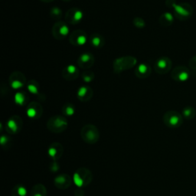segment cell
Listing matches in <instances>:
<instances>
[{"label":"cell","instance_id":"9a60e30c","mask_svg":"<svg viewBox=\"0 0 196 196\" xmlns=\"http://www.w3.org/2000/svg\"><path fill=\"white\" fill-rule=\"evenodd\" d=\"M95 58L94 56L90 52H84L82 53L81 55L78 57V65L81 68L87 70L90 68L94 65Z\"/></svg>","mask_w":196,"mask_h":196},{"label":"cell","instance_id":"d590c367","mask_svg":"<svg viewBox=\"0 0 196 196\" xmlns=\"http://www.w3.org/2000/svg\"><path fill=\"white\" fill-rule=\"evenodd\" d=\"M62 1H63V2H69V1H70V0H62Z\"/></svg>","mask_w":196,"mask_h":196},{"label":"cell","instance_id":"5bb4252c","mask_svg":"<svg viewBox=\"0 0 196 196\" xmlns=\"http://www.w3.org/2000/svg\"><path fill=\"white\" fill-rule=\"evenodd\" d=\"M26 114L30 119L38 120L42 117V114H43V107L38 102H31L27 106Z\"/></svg>","mask_w":196,"mask_h":196},{"label":"cell","instance_id":"484cf974","mask_svg":"<svg viewBox=\"0 0 196 196\" xmlns=\"http://www.w3.org/2000/svg\"><path fill=\"white\" fill-rule=\"evenodd\" d=\"M182 115L183 118L186 119V120H192L193 118H195L196 115V110L193 106H186L182 110Z\"/></svg>","mask_w":196,"mask_h":196},{"label":"cell","instance_id":"d6986e66","mask_svg":"<svg viewBox=\"0 0 196 196\" xmlns=\"http://www.w3.org/2000/svg\"><path fill=\"white\" fill-rule=\"evenodd\" d=\"M63 146L59 142H53L49 146L48 150V153L50 157L54 160L60 159L63 154Z\"/></svg>","mask_w":196,"mask_h":196},{"label":"cell","instance_id":"7402d4cb","mask_svg":"<svg viewBox=\"0 0 196 196\" xmlns=\"http://www.w3.org/2000/svg\"><path fill=\"white\" fill-rule=\"evenodd\" d=\"M175 15L169 12H166L159 16V22L163 27H169L173 24Z\"/></svg>","mask_w":196,"mask_h":196},{"label":"cell","instance_id":"e575fe53","mask_svg":"<svg viewBox=\"0 0 196 196\" xmlns=\"http://www.w3.org/2000/svg\"><path fill=\"white\" fill-rule=\"evenodd\" d=\"M41 2H45V3H48V2H53L54 0H40Z\"/></svg>","mask_w":196,"mask_h":196},{"label":"cell","instance_id":"d6a6232c","mask_svg":"<svg viewBox=\"0 0 196 196\" xmlns=\"http://www.w3.org/2000/svg\"><path fill=\"white\" fill-rule=\"evenodd\" d=\"M10 142V139H9V136H2L1 137V140H0V142H1V145L2 146H5V145L7 146V144Z\"/></svg>","mask_w":196,"mask_h":196},{"label":"cell","instance_id":"3957f363","mask_svg":"<svg viewBox=\"0 0 196 196\" xmlns=\"http://www.w3.org/2000/svg\"><path fill=\"white\" fill-rule=\"evenodd\" d=\"M68 126V122L63 116L57 115L51 117L47 123V127L52 133H60L65 130Z\"/></svg>","mask_w":196,"mask_h":196},{"label":"cell","instance_id":"7c38bea8","mask_svg":"<svg viewBox=\"0 0 196 196\" xmlns=\"http://www.w3.org/2000/svg\"><path fill=\"white\" fill-rule=\"evenodd\" d=\"M172 62L168 57L159 58L156 61L154 65V69L156 73L159 74H166L172 69Z\"/></svg>","mask_w":196,"mask_h":196},{"label":"cell","instance_id":"2e32d148","mask_svg":"<svg viewBox=\"0 0 196 196\" xmlns=\"http://www.w3.org/2000/svg\"><path fill=\"white\" fill-rule=\"evenodd\" d=\"M80 72L78 67L74 65H68L62 70V75L66 81H72L79 77Z\"/></svg>","mask_w":196,"mask_h":196},{"label":"cell","instance_id":"603a6c76","mask_svg":"<svg viewBox=\"0 0 196 196\" xmlns=\"http://www.w3.org/2000/svg\"><path fill=\"white\" fill-rule=\"evenodd\" d=\"M14 100L18 106H25L29 101V95L24 90H19L15 94Z\"/></svg>","mask_w":196,"mask_h":196},{"label":"cell","instance_id":"f1b7e54d","mask_svg":"<svg viewBox=\"0 0 196 196\" xmlns=\"http://www.w3.org/2000/svg\"><path fill=\"white\" fill-rule=\"evenodd\" d=\"M50 17L52 18L53 20H59L62 16V10L59 7L54 6L51 9L49 12Z\"/></svg>","mask_w":196,"mask_h":196},{"label":"cell","instance_id":"83f0119b","mask_svg":"<svg viewBox=\"0 0 196 196\" xmlns=\"http://www.w3.org/2000/svg\"><path fill=\"white\" fill-rule=\"evenodd\" d=\"M12 196H27V190L22 185H17L12 189Z\"/></svg>","mask_w":196,"mask_h":196},{"label":"cell","instance_id":"30bf717a","mask_svg":"<svg viewBox=\"0 0 196 196\" xmlns=\"http://www.w3.org/2000/svg\"><path fill=\"white\" fill-rule=\"evenodd\" d=\"M84 18V12L78 8H70L65 14V22L70 25H77Z\"/></svg>","mask_w":196,"mask_h":196},{"label":"cell","instance_id":"f546056e","mask_svg":"<svg viewBox=\"0 0 196 196\" xmlns=\"http://www.w3.org/2000/svg\"><path fill=\"white\" fill-rule=\"evenodd\" d=\"M94 73L90 70H84L81 74V78H82L83 81L85 83H90L94 81Z\"/></svg>","mask_w":196,"mask_h":196},{"label":"cell","instance_id":"e0dca14e","mask_svg":"<svg viewBox=\"0 0 196 196\" xmlns=\"http://www.w3.org/2000/svg\"><path fill=\"white\" fill-rule=\"evenodd\" d=\"M94 91L90 87L87 85H83L78 88L77 92V97L78 100L82 102H87L93 98Z\"/></svg>","mask_w":196,"mask_h":196},{"label":"cell","instance_id":"836d02e7","mask_svg":"<svg viewBox=\"0 0 196 196\" xmlns=\"http://www.w3.org/2000/svg\"><path fill=\"white\" fill-rule=\"evenodd\" d=\"M52 168H54V169H51V171H52L53 172H56L59 169L58 164L56 162H54L52 164H51V167H50V169H52Z\"/></svg>","mask_w":196,"mask_h":196},{"label":"cell","instance_id":"ac0fdd59","mask_svg":"<svg viewBox=\"0 0 196 196\" xmlns=\"http://www.w3.org/2000/svg\"><path fill=\"white\" fill-rule=\"evenodd\" d=\"M72 179L70 177V175H67V174H62L59 175L58 176L56 177L54 180V186L59 189H67L71 185Z\"/></svg>","mask_w":196,"mask_h":196},{"label":"cell","instance_id":"9c48e42d","mask_svg":"<svg viewBox=\"0 0 196 196\" xmlns=\"http://www.w3.org/2000/svg\"><path fill=\"white\" fill-rule=\"evenodd\" d=\"M70 30L66 22L58 21L53 26L51 33L53 37L57 40H63L69 34Z\"/></svg>","mask_w":196,"mask_h":196},{"label":"cell","instance_id":"277c9868","mask_svg":"<svg viewBox=\"0 0 196 196\" xmlns=\"http://www.w3.org/2000/svg\"><path fill=\"white\" fill-rule=\"evenodd\" d=\"M93 175L91 172L86 168H81L74 172L73 181L78 187L82 188L88 186L92 181Z\"/></svg>","mask_w":196,"mask_h":196},{"label":"cell","instance_id":"8fae6325","mask_svg":"<svg viewBox=\"0 0 196 196\" xmlns=\"http://www.w3.org/2000/svg\"><path fill=\"white\" fill-rule=\"evenodd\" d=\"M68 39L69 42L74 46H84L87 42V33L81 29H78V30H75L70 33Z\"/></svg>","mask_w":196,"mask_h":196},{"label":"cell","instance_id":"44dd1931","mask_svg":"<svg viewBox=\"0 0 196 196\" xmlns=\"http://www.w3.org/2000/svg\"><path fill=\"white\" fill-rule=\"evenodd\" d=\"M90 42L95 48H101L105 45V38L101 34L94 33L90 37Z\"/></svg>","mask_w":196,"mask_h":196},{"label":"cell","instance_id":"52a82bcc","mask_svg":"<svg viewBox=\"0 0 196 196\" xmlns=\"http://www.w3.org/2000/svg\"><path fill=\"white\" fill-rule=\"evenodd\" d=\"M171 77L176 82L185 83L190 78V69L183 65L176 66L171 72Z\"/></svg>","mask_w":196,"mask_h":196},{"label":"cell","instance_id":"6da1fadb","mask_svg":"<svg viewBox=\"0 0 196 196\" xmlns=\"http://www.w3.org/2000/svg\"><path fill=\"white\" fill-rule=\"evenodd\" d=\"M166 4L168 7L173 9V15L178 20L186 21L193 15V7L188 2L177 3L175 0H166Z\"/></svg>","mask_w":196,"mask_h":196},{"label":"cell","instance_id":"4316f807","mask_svg":"<svg viewBox=\"0 0 196 196\" xmlns=\"http://www.w3.org/2000/svg\"><path fill=\"white\" fill-rule=\"evenodd\" d=\"M62 114L65 117H72L75 114V106L70 103H67L62 106Z\"/></svg>","mask_w":196,"mask_h":196},{"label":"cell","instance_id":"d4e9b609","mask_svg":"<svg viewBox=\"0 0 196 196\" xmlns=\"http://www.w3.org/2000/svg\"><path fill=\"white\" fill-rule=\"evenodd\" d=\"M47 190L42 184H37L32 188L31 196H46Z\"/></svg>","mask_w":196,"mask_h":196},{"label":"cell","instance_id":"cb8c5ba5","mask_svg":"<svg viewBox=\"0 0 196 196\" xmlns=\"http://www.w3.org/2000/svg\"><path fill=\"white\" fill-rule=\"evenodd\" d=\"M27 89L30 94L34 96H39L40 95V87L39 84L34 80H31L27 83Z\"/></svg>","mask_w":196,"mask_h":196},{"label":"cell","instance_id":"1f68e13d","mask_svg":"<svg viewBox=\"0 0 196 196\" xmlns=\"http://www.w3.org/2000/svg\"><path fill=\"white\" fill-rule=\"evenodd\" d=\"M189 65L191 70H196V55L191 58L189 62Z\"/></svg>","mask_w":196,"mask_h":196},{"label":"cell","instance_id":"8992f818","mask_svg":"<svg viewBox=\"0 0 196 196\" xmlns=\"http://www.w3.org/2000/svg\"><path fill=\"white\" fill-rule=\"evenodd\" d=\"M163 122L169 128H178L182 124L183 117L180 113L175 110H169L165 113Z\"/></svg>","mask_w":196,"mask_h":196},{"label":"cell","instance_id":"7a4b0ae2","mask_svg":"<svg viewBox=\"0 0 196 196\" xmlns=\"http://www.w3.org/2000/svg\"><path fill=\"white\" fill-rule=\"evenodd\" d=\"M137 64V59L133 56H123L117 58L114 60L113 67L115 73L119 74L121 72L133 68Z\"/></svg>","mask_w":196,"mask_h":196},{"label":"cell","instance_id":"5b68a950","mask_svg":"<svg viewBox=\"0 0 196 196\" xmlns=\"http://www.w3.org/2000/svg\"><path fill=\"white\" fill-rule=\"evenodd\" d=\"M81 136L85 142L89 144H94L98 141L100 133L94 125L87 124L81 129Z\"/></svg>","mask_w":196,"mask_h":196},{"label":"cell","instance_id":"4fadbf2b","mask_svg":"<svg viewBox=\"0 0 196 196\" xmlns=\"http://www.w3.org/2000/svg\"><path fill=\"white\" fill-rule=\"evenodd\" d=\"M22 125L23 121L21 117H18V116H13L11 118H9L8 121L6 122V130L9 133L14 134V133H16L21 130Z\"/></svg>","mask_w":196,"mask_h":196},{"label":"cell","instance_id":"ffe728a7","mask_svg":"<svg viewBox=\"0 0 196 196\" xmlns=\"http://www.w3.org/2000/svg\"><path fill=\"white\" fill-rule=\"evenodd\" d=\"M152 68L147 64L142 63L139 65L135 69V75L139 78H146L151 74Z\"/></svg>","mask_w":196,"mask_h":196},{"label":"cell","instance_id":"ba28073f","mask_svg":"<svg viewBox=\"0 0 196 196\" xmlns=\"http://www.w3.org/2000/svg\"><path fill=\"white\" fill-rule=\"evenodd\" d=\"M9 83L10 87L15 90H21L25 86L27 85L26 76L24 74L18 70L11 74L9 78Z\"/></svg>","mask_w":196,"mask_h":196},{"label":"cell","instance_id":"4dcf8cb0","mask_svg":"<svg viewBox=\"0 0 196 196\" xmlns=\"http://www.w3.org/2000/svg\"><path fill=\"white\" fill-rule=\"evenodd\" d=\"M133 26L136 27L137 29H142L146 27V22L141 17H135L133 20Z\"/></svg>","mask_w":196,"mask_h":196}]
</instances>
